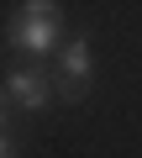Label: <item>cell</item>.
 Here are the masks:
<instances>
[{
    "label": "cell",
    "mask_w": 142,
    "mask_h": 158,
    "mask_svg": "<svg viewBox=\"0 0 142 158\" xmlns=\"http://www.w3.org/2000/svg\"><path fill=\"white\" fill-rule=\"evenodd\" d=\"M0 121H6V111H0Z\"/></svg>",
    "instance_id": "5b68a950"
},
{
    "label": "cell",
    "mask_w": 142,
    "mask_h": 158,
    "mask_svg": "<svg viewBox=\"0 0 142 158\" xmlns=\"http://www.w3.org/2000/svg\"><path fill=\"white\" fill-rule=\"evenodd\" d=\"M0 158H16V148H11V137L0 132Z\"/></svg>",
    "instance_id": "277c9868"
},
{
    "label": "cell",
    "mask_w": 142,
    "mask_h": 158,
    "mask_svg": "<svg viewBox=\"0 0 142 158\" xmlns=\"http://www.w3.org/2000/svg\"><path fill=\"white\" fill-rule=\"evenodd\" d=\"M6 90L16 95V106H21V111H42V106L53 100V85H47L42 74H32V69H16V74L6 79Z\"/></svg>",
    "instance_id": "3957f363"
},
{
    "label": "cell",
    "mask_w": 142,
    "mask_h": 158,
    "mask_svg": "<svg viewBox=\"0 0 142 158\" xmlns=\"http://www.w3.org/2000/svg\"><path fill=\"white\" fill-rule=\"evenodd\" d=\"M58 27H63V11L53 0H26L11 16V27H6V42L16 53H53L58 48Z\"/></svg>",
    "instance_id": "6da1fadb"
},
{
    "label": "cell",
    "mask_w": 142,
    "mask_h": 158,
    "mask_svg": "<svg viewBox=\"0 0 142 158\" xmlns=\"http://www.w3.org/2000/svg\"><path fill=\"white\" fill-rule=\"evenodd\" d=\"M90 69H95V58H90L84 37L58 53V90H63V100H79V85H90Z\"/></svg>",
    "instance_id": "7a4b0ae2"
}]
</instances>
